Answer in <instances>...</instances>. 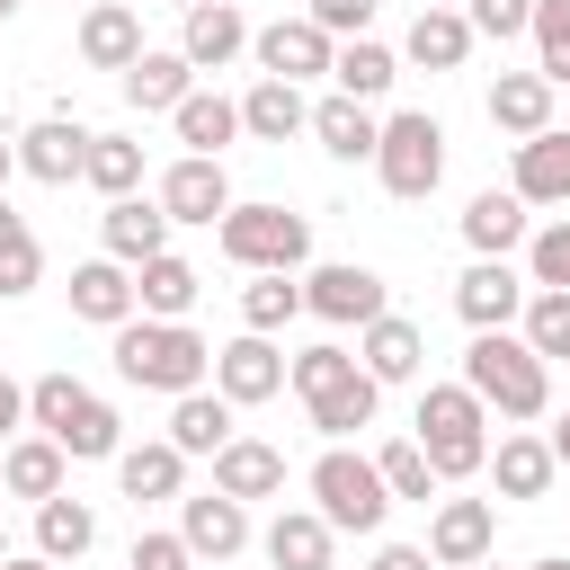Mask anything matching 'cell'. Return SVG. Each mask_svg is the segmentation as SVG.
Listing matches in <instances>:
<instances>
[{
    "label": "cell",
    "mask_w": 570,
    "mask_h": 570,
    "mask_svg": "<svg viewBox=\"0 0 570 570\" xmlns=\"http://www.w3.org/2000/svg\"><path fill=\"white\" fill-rule=\"evenodd\" d=\"M285 383L303 392V410H312V428L330 436V445H347L356 428H374V410H383V383L347 356V347H303V356H285Z\"/></svg>",
    "instance_id": "obj_1"
},
{
    "label": "cell",
    "mask_w": 570,
    "mask_h": 570,
    "mask_svg": "<svg viewBox=\"0 0 570 570\" xmlns=\"http://www.w3.org/2000/svg\"><path fill=\"white\" fill-rule=\"evenodd\" d=\"M463 392L499 419H543L552 410V365L517 338V330H472L463 347Z\"/></svg>",
    "instance_id": "obj_2"
},
{
    "label": "cell",
    "mask_w": 570,
    "mask_h": 570,
    "mask_svg": "<svg viewBox=\"0 0 570 570\" xmlns=\"http://www.w3.org/2000/svg\"><path fill=\"white\" fill-rule=\"evenodd\" d=\"M27 419H36V436H53L71 463H116V454H125V419H116L80 374H36V383H27Z\"/></svg>",
    "instance_id": "obj_3"
},
{
    "label": "cell",
    "mask_w": 570,
    "mask_h": 570,
    "mask_svg": "<svg viewBox=\"0 0 570 570\" xmlns=\"http://www.w3.org/2000/svg\"><path fill=\"white\" fill-rule=\"evenodd\" d=\"M116 374L134 383V392H205V374H214V347L187 330V321H125L116 330Z\"/></svg>",
    "instance_id": "obj_4"
},
{
    "label": "cell",
    "mask_w": 570,
    "mask_h": 570,
    "mask_svg": "<svg viewBox=\"0 0 570 570\" xmlns=\"http://www.w3.org/2000/svg\"><path fill=\"white\" fill-rule=\"evenodd\" d=\"M410 445L428 454L436 481H472V472L490 463V410H481L463 383H428V392H419V428H410Z\"/></svg>",
    "instance_id": "obj_5"
},
{
    "label": "cell",
    "mask_w": 570,
    "mask_h": 570,
    "mask_svg": "<svg viewBox=\"0 0 570 570\" xmlns=\"http://www.w3.org/2000/svg\"><path fill=\"white\" fill-rule=\"evenodd\" d=\"M214 240H223V258L249 267V276H294V267L312 258V223H303V214H285V205H240V196H232V214L214 223Z\"/></svg>",
    "instance_id": "obj_6"
},
{
    "label": "cell",
    "mask_w": 570,
    "mask_h": 570,
    "mask_svg": "<svg viewBox=\"0 0 570 570\" xmlns=\"http://www.w3.org/2000/svg\"><path fill=\"white\" fill-rule=\"evenodd\" d=\"M374 178H383V196L428 205V196H436V178H445V125H436L428 107L383 116V134H374Z\"/></svg>",
    "instance_id": "obj_7"
},
{
    "label": "cell",
    "mask_w": 570,
    "mask_h": 570,
    "mask_svg": "<svg viewBox=\"0 0 570 570\" xmlns=\"http://www.w3.org/2000/svg\"><path fill=\"white\" fill-rule=\"evenodd\" d=\"M312 517H321L330 534H374V525L392 517V490H383L374 454H347V445H330V454L312 463Z\"/></svg>",
    "instance_id": "obj_8"
},
{
    "label": "cell",
    "mask_w": 570,
    "mask_h": 570,
    "mask_svg": "<svg viewBox=\"0 0 570 570\" xmlns=\"http://www.w3.org/2000/svg\"><path fill=\"white\" fill-rule=\"evenodd\" d=\"M303 312H321L330 330H365V321H383L392 312V294H383V276L374 267H356V258H330V267H312L303 276Z\"/></svg>",
    "instance_id": "obj_9"
},
{
    "label": "cell",
    "mask_w": 570,
    "mask_h": 570,
    "mask_svg": "<svg viewBox=\"0 0 570 570\" xmlns=\"http://www.w3.org/2000/svg\"><path fill=\"white\" fill-rule=\"evenodd\" d=\"M214 392H223L232 410L276 401V392H285V356H276V338H258V330L223 338V347H214Z\"/></svg>",
    "instance_id": "obj_10"
},
{
    "label": "cell",
    "mask_w": 570,
    "mask_h": 570,
    "mask_svg": "<svg viewBox=\"0 0 570 570\" xmlns=\"http://www.w3.org/2000/svg\"><path fill=\"white\" fill-rule=\"evenodd\" d=\"M490 543H499V499H436V517H428L436 570H472V561H490Z\"/></svg>",
    "instance_id": "obj_11"
},
{
    "label": "cell",
    "mask_w": 570,
    "mask_h": 570,
    "mask_svg": "<svg viewBox=\"0 0 570 570\" xmlns=\"http://www.w3.org/2000/svg\"><path fill=\"white\" fill-rule=\"evenodd\" d=\"M169 223H223L232 214V178H223V160H196V151H178L169 169H160V196H151Z\"/></svg>",
    "instance_id": "obj_12"
},
{
    "label": "cell",
    "mask_w": 570,
    "mask_h": 570,
    "mask_svg": "<svg viewBox=\"0 0 570 570\" xmlns=\"http://www.w3.org/2000/svg\"><path fill=\"white\" fill-rule=\"evenodd\" d=\"M249 53H258V80H294V89H303L312 71H330V53H338V45H330L312 18H276V27H258V36H249Z\"/></svg>",
    "instance_id": "obj_13"
},
{
    "label": "cell",
    "mask_w": 570,
    "mask_h": 570,
    "mask_svg": "<svg viewBox=\"0 0 570 570\" xmlns=\"http://www.w3.org/2000/svg\"><path fill=\"white\" fill-rule=\"evenodd\" d=\"M525 294H534V285H525L508 258H472V267L454 276V312H463L472 330H508V321L525 312Z\"/></svg>",
    "instance_id": "obj_14"
},
{
    "label": "cell",
    "mask_w": 570,
    "mask_h": 570,
    "mask_svg": "<svg viewBox=\"0 0 570 570\" xmlns=\"http://www.w3.org/2000/svg\"><path fill=\"white\" fill-rule=\"evenodd\" d=\"M178 543H187L196 561H232V552L249 543V508H240V499H223V490L178 499Z\"/></svg>",
    "instance_id": "obj_15"
},
{
    "label": "cell",
    "mask_w": 570,
    "mask_h": 570,
    "mask_svg": "<svg viewBox=\"0 0 570 570\" xmlns=\"http://www.w3.org/2000/svg\"><path fill=\"white\" fill-rule=\"evenodd\" d=\"M240 45H249V18H240V0H196V9H187V27H178V53H187V71H223Z\"/></svg>",
    "instance_id": "obj_16"
},
{
    "label": "cell",
    "mask_w": 570,
    "mask_h": 570,
    "mask_svg": "<svg viewBox=\"0 0 570 570\" xmlns=\"http://www.w3.org/2000/svg\"><path fill=\"white\" fill-rule=\"evenodd\" d=\"M98 240H107V258H116V267H142V258H160V249H169V214H160L151 196H116V205L98 214Z\"/></svg>",
    "instance_id": "obj_17"
},
{
    "label": "cell",
    "mask_w": 570,
    "mask_h": 570,
    "mask_svg": "<svg viewBox=\"0 0 570 570\" xmlns=\"http://www.w3.org/2000/svg\"><path fill=\"white\" fill-rule=\"evenodd\" d=\"M517 205H570V134L543 125L534 142H517V178H508Z\"/></svg>",
    "instance_id": "obj_18"
},
{
    "label": "cell",
    "mask_w": 570,
    "mask_h": 570,
    "mask_svg": "<svg viewBox=\"0 0 570 570\" xmlns=\"http://www.w3.org/2000/svg\"><path fill=\"white\" fill-rule=\"evenodd\" d=\"M80 151H89V134H80L71 116H45V125L18 134V169H27L36 187H71V178H80Z\"/></svg>",
    "instance_id": "obj_19"
},
{
    "label": "cell",
    "mask_w": 570,
    "mask_h": 570,
    "mask_svg": "<svg viewBox=\"0 0 570 570\" xmlns=\"http://www.w3.org/2000/svg\"><path fill=\"white\" fill-rule=\"evenodd\" d=\"M196 294H205V276H196L178 249H160V258L134 267V312H142V321H187Z\"/></svg>",
    "instance_id": "obj_20"
},
{
    "label": "cell",
    "mask_w": 570,
    "mask_h": 570,
    "mask_svg": "<svg viewBox=\"0 0 570 570\" xmlns=\"http://www.w3.org/2000/svg\"><path fill=\"white\" fill-rule=\"evenodd\" d=\"M356 365H365L374 383H410V374L428 365V338H419V321H401V312L365 321V330H356Z\"/></svg>",
    "instance_id": "obj_21"
},
{
    "label": "cell",
    "mask_w": 570,
    "mask_h": 570,
    "mask_svg": "<svg viewBox=\"0 0 570 570\" xmlns=\"http://www.w3.org/2000/svg\"><path fill=\"white\" fill-rule=\"evenodd\" d=\"M214 490L240 499V508H249V499H276V490H285V454H276L267 436H232V445L214 454Z\"/></svg>",
    "instance_id": "obj_22"
},
{
    "label": "cell",
    "mask_w": 570,
    "mask_h": 570,
    "mask_svg": "<svg viewBox=\"0 0 570 570\" xmlns=\"http://www.w3.org/2000/svg\"><path fill=\"white\" fill-rule=\"evenodd\" d=\"M481 472L499 481V499H543V490L561 481L552 445H543V436H525V428H508V436L490 445V463H481Z\"/></svg>",
    "instance_id": "obj_23"
},
{
    "label": "cell",
    "mask_w": 570,
    "mask_h": 570,
    "mask_svg": "<svg viewBox=\"0 0 570 570\" xmlns=\"http://www.w3.org/2000/svg\"><path fill=\"white\" fill-rule=\"evenodd\" d=\"M134 53H142V18H134L125 0H98V9L80 18V62L125 80V71H134Z\"/></svg>",
    "instance_id": "obj_24"
},
{
    "label": "cell",
    "mask_w": 570,
    "mask_h": 570,
    "mask_svg": "<svg viewBox=\"0 0 570 570\" xmlns=\"http://www.w3.org/2000/svg\"><path fill=\"white\" fill-rule=\"evenodd\" d=\"M71 312L98 321V330H125V321H134V267H116V258H80V267H71Z\"/></svg>",
    "instance_id": "obj_25"
},
{
    "label": "cell",
    "mask_w": 570,
    "mask_h": 570,
    "mask_svg": "<svg viewBox=\"0 0 570 570\" xmlns=\"http://www.w3.org/2000/svg\"><path fill=\"white\" fill-rule=\"evenodd\" d=\"M490 125L517 134V142H534V134L552 125V80H543V71H499V80H490Z\"/></svg>",
    "instance_id": "obj_26"
},
{
    "label": "cell",
    "mask_w": 570,
    "mask_h": 570,
    "mask_svg": "<svg viewBox=\"0 0 570 570\" xmlns=\"http://www.w3.org/2000/svg\"><path fill=\"white\" fill-rule=\"evenodd\" d=\"M178 481H187V454H178L169 436H151V445H125V454H116V490H125L134 508L178 499Z\"/></svg>",
    "instance_id": "obj_27"
},
{
    "label": "cell",
    "mask_w": 570,
    "mask_h": 570,
    "mask_svg": "<svg viewBox=\"0 0 570 570\" xmlns=\"http://www.w3.org/2000/svg\"><path fill=\"white\" fill-rule=\"evenodd\" d=\"M330 80H338V98L374 107V98L401 80V53H392V45H374V36H347V45L330 53Z\"/></svg>",
    "instance_id": "obj_28"
},
{
    "label": "cell",
    "mask_w": 570,
    "mask_h": 570,
    "mask_svg": "<svg viewBox=\"0 0 570 570\" xmlns=\"http://www.w3.org/2000/svg\"><path fill=\"white\" fill-rule=\"evenodd\" d=\"M187 89H196V71H187V53H178V45H169V53H160V45H142V53H134V71H125V98H134L142 116H169Z\"/></svg>",
    "instance_id": "obj_29"
},
{
    "label": "cell",
    "mask_w": 570,
    "mask_h": 570,
    "mask_svg": "<svg viewBox=\"0 0 570 570\" xmlns=\"http://www.w3.org/2000/svg\"><path fill=\"white\" fill-rule=\"evenodd\" d=\"M169 125H178V142H187L196 160H223V142L240 134V98H214V89H187V98L169 107Z\"/></svg>",
    "instance_id": "obj_30"
},
{
    "label": "cell",
    "mask_w": 570,
    "mask_h": 570,
    "mask_svg": "<svg viewBox=\"0 0 570 570\" xmlns=\"http://www.w3.org/2000/svg\"><path fill=\"white\" fill-rule=\"evenodd\" d=\"M240 428H232V401L223 392H178L169 401V445L178 454H223Z\"/></svg>",
    "instance_id": "obj_31"
},
{
    "label": "cell",
    "mask_w": 570,
    "mask_h": 570,
    "mask_svg": "<svg viewBox=\"0 0 570 570\" xmlns=\"http://www.w3.org/2000/svg\"><path fill=\"white\" fill-rule=\"evenodd\" d=\"M62 463H71V454H62L53 436H18V445L0 454V490L45 508V499H62Z\"/></svg>",
    "instance_id": "obj_32"
},
{
    "label": "cell",
    "mask_w": 570,
    "mask_h": 570,
    "mask_svg": "<svg viewBox=\"0 0 570 570\" xmlns=\"http://www.w3.org/2000/svg\"><path fill=\"white\" fill-rule=\"evenodd\" d=\"M419 71H463L472 62V18L463 9H419V27H410V45H401Z\"/></svg>",
    "instance_id": "obj_33"
},
{
    "label": "cell",
    "mask_w": 570,
    "mask_h": 570,
    "mask_svg": "<svg viewBox=\"0 0 570 570\" xmlns=\"http://www.w3.org/2000/svg\"><path fill=\"white\" fill-rule=\"evenodd\" d=\"M303 134H321V151H330V160H374L383 116H374V107H356V98H321Z\"/></svg>",
    "instance_id": "obj_34"
},
{
    "label": "cell",
    "mask_w": 570,
    "mask_h": 570,
    "mask_svg": "<svg viewBox=\"0 0 570 570\" xmlns=\"http://www.w3.org/2000/svg\"><path fill=\"white\" fill-rule=\"evenodd\" d=\"M463 240H472L481 258H508V249H525V205H517L508 187H481V196L463 205Z\"/></svg>",
    "instance_id": "obj_35"
},
{
    "label": "cell",
    "mask_w": 570,
    "mask_h": 570,
    "mask_svg": "<svg viewBox=\"0 0 570 570\" xmlns=\"http://www.w3.org/2000/svg\"><path fill=\"white\" fill-rule=\"evenodd\" d=\"M258 543H267L276 570H330V543H338V534H330L312 508H276V525H267Z\"/></svg>",
    "instance_id": "obj_36"
},
{
    "label": "cell",
    "mask_w": 570,
    "mask_h": 570,
    "mask_svg": "<svg viewBox=\"0 0 570 570\" xmlns=\"http://www.w3.org/2000/svg\"><path fill=\"white\" fill-rule=\"evenodd\" d=\"M303 125H312V107H303L294 80H249V98H240V134L285 142V134H303Z\"/></svg>",
    "instance_id": "obj_37"
},
{
    "label": "cell",
    "mask_w": 570,
    "mask_h": 570,
    "mask_svg": "<svg viewBox=\"0 0 570 570\" xmlns=\"http://www.w3.org/2000/svg\"><path fill=\"white\" fill-rule=\"evenodd\" d=\"M89 543H98V508H89V499H45V508H36V552H45L53 570L80 561Z\"/></svg>",
    "instance_id": "obj_38"
},
{
    "label": "cell",
    "mask_w": 570,
    "mask_h": 570,
    "mask_svg": "<svg viewBox=\"0 0 570 570\" xmlns=\"http://www.w3.org/2000/svg\"><path fill=\"white\" fill-rule=\"evenodd\" d=\"M80 178H89L107 205H116V196H134V187H142V142H134V134H89Z\"/></svg>",
    "instance_id": "obj_39"
},
{
    "label": "cell",
    "mask_w": 570,
    "mask_h": 570,
    "mask_svg": "<svg viewBox=\"0 0 570 570\" xmlns=\"http://www.w3.org/2000/svg\"><path fill=\"white\" fill-rule=\"evenodd\" d=\"M36 285H45V249H36L27 214H9V196H0V303H18Z\"/></svg>",
    "instance_id": "obj_40"
},
{
    "label": "cell",
    "mask_w": 570,
    "mask_h": 570,
    "mask_svg": "<svg viewBox=\"0 0 570 570\" xmlns=\"http://www.w3.org/2000/svg\"><path fill=\"white\" fill-rule=\"evenodd\" d=\"M517 321H525L517 338H525L543 365H561V356H570V294H525V312H517Z\"/></svg>",
    "instance_id": "obj_41"
},
{
    "label": "cell",
    "mask_w": 570,
    "mask_h": 570,
    "mask_svg": "<svg viewBox=\"0 0 570 570\" xmlns=\"http://www.w3.org/2000/svg\"><path fill=\"white\" fill-rule=\"evenodd\" d=\"M525 36H534V71L552 80V89H570V0H534V18H525Z\"/></svg>",
    "instance_id": "obj_42"
},
{
    "label": "cell",
    "mask_w": 570,
    "mask_h": 570,
    "mask_svg": "<svg viewBox=\"0 0 570 570\" xmlns=\"http://www.w3.org/2000/svg\"><path fill=\"white\" fill-rule=\"evenodd\" d=\"M294 312H303V285H294V276H258V285H240V321H249L258 338H276Z\"/></svg>",
    "instance_id": "obj_43"
},
{
    "label": "cell",
    "mask_w": 570,
    "mask_h": 570,
    "mask_svg": "<svg viewBox=\"0 0 570 570\" xmlns=\"http://www.w3.org/2000/svg\"><path fill=\"white\" fill-rule=\"evenodd\" d=\"M374 472H383V490H392V499H419V508L436 499V472H428V454H419L410 436H392V445H374Z\"/></svg>",
    "instance_id": "obj_44"
},
{
    "label": "cell",
    "mask_w": 570,
    "mask_h": 570,
    "mask_svg": "<svg viewBox=\"0 0 570 570\" xmlns=\"http://www.w3.org/2000/svg\"><path fill=\"white\" fill-rule=\"evenodd\" d=\"M525 276H534V294H570V214L525 232Z\"/></svg>",
    "instance_id": "obj_45"
},
{
    "label": "cell",
    "mask_w": 570,
    "mask_h": 570,
    "mask_svg": "<svg viewBox=\"0 0 570 570\" xmlns=\"http://www.w3.org/2000/svg\"><path fill=\"white\" fill-rule=\"evenodd\" d=\"M463 18H472V36H499V45H508V36H525V18H534V0H472Z\"/></svg>",
    "instance_id": "obj_46"
},
{
    "label": "cell",
    "mask_w": 570,
    "mask_h": 570,
    "mask_svg": "<svg viewBox=\"0 0 570 570\" xmlns=\"http://www.w3.org/2000/svg\"><path fill=\"white\" fill-rule=\"evenodd\" d=\"M303 18H312L330 45H338V36H365V27H374V0H312Z\"/></svg>",
    "instance_id": "obj_47"
},
{
    "label": "cell",
    "mask_w": 570,
    "mask_h": 570,
    "mask_svg": "<svg viewBox=\"0 0 570 570\" xmlns=\"http://www.w3.org/2000/svg\"><path fill=\"white\" fill-rule=\"evenodd\" d=\"M134 570H196V552L178 534H134Z\"/></svg>",
    "instance_id": "obj_48"
},
{
    "label": "cell",
    "mask_w": 570,
    "mask_h": 570,
    "mask_svg": "<svg viewBox=\"0 0 570 570\" xmlns=\"http://www.w3.org/2000/svg\"><path fill=\"white\" fill-rule=\"evenodd\" d=\"M374 570H436V561H428V543H383Z\"/></svg>",
    "instance_id": "obj_49"
},
{
    "label": "cell",
    "mask_w": 570,
    "mask_h": 570,
    "mask_svg": "<svg viewBox=\"0 0 570 570\" xmlns=\"http://www.w3.org/2000/svg\"><path fill=\"white\" fill-rule=\"evenodd\" d=\"M18 419H27V392H18V383H9V374H0V436H9V428H18Z\"/></svg>",
    "instance_id": "obj_50"
},
{
    "label": "cell",
    "mask_w": 570,
    "mask_h": 570,
    "mask_svg": "<svg viewBox=\"0 0 570 570\" xmlns=\"http://www.w3.org/2000/svg\"><path fill=\"white\" fill-rule=\"evenodd\" d=\"M543 445H552V463H561V472H570V410H561V419H552V436H543Z\"/></svg>",
    "instance_id": "obj_51"
},
{
    "label": "cell",
    "mask_w": 570,
    "mask_h": 570,
    "mask_svg": "<svg viewBox=\"0 0 570 570\" xmlns=\"http://www.w3.org/2000/svg\"><path fill=\"white\" fill-rule=\"evenodd\" d=\"M0 570H53V561H45V552H9Z\"/></svg>",
    "instance_id": "obj_52"
},
{
    "label": "cell",
    "mask_w": 570,
    "mask_h": 570,
    "mask_svg": "<svg viewBox=\"0 0 570 570\" xmlns=\"http://www.w3.org/2000/svg\"><path fill=\"white\" fill-rule=\"evenodd\" d=\"M9 169H18V142H0V187H9Z\"/></svg>",
    "instance_id": "obj_53"
},
{
    "label": "cell",
    "mask_w": 570,
    "mask_h": 570,
    "mask_svg": "<svg viewBox=\"0 0 570 570\" xmlns=\"http://www.w3.org/2000/svg\"><path fill=\"white\" fill-rule=\"evenodd\" d=\"M196 570H232V561H196Z\"/></svg>",
    "instance_id": "obj_54"
},
{
    "label": "cell",
    "mask_w": 570,
    "mask_h": 570,
    "mask_svg": "<svg viewBox=\"0 0 570 570\" xmlns=\"http://www.w3.org/2000/svg\"><path fill=\"white\" fill-rule=\"evenodd\" d=\"M0 561H9V525H0Z\"/></svg>",
    "instance_id": "obj_55"
},
{
    "label": "cell",
    "mask_w": 570,
    "mask_h": 570,
    "mask_svg": "<svg viewBox=\"0 0 570 570\" xmlns=\"http://www.w3.org/2000/svg\"><path fill=\"white\" fill-rule=\"evenodd\" d=\"M0 18H18V0H0Z\"/></svg>",
    "instance_id": "obj_56"
},
{
    "label": "cell",
    "mask_w": 570,
    "mask_h": 570,
    "mask_svg": "<svg viewBox=\"0 0 570 570\" xmlns=\"http://www.w3.org/2000/svg\"><path fill=\"white\" fill-rule=\"evenodd\" d=\"M534 570H570V561H534Z\"/></svg>",
    "instance_id": "obj_57"
},
{
    "label": "cell",
    "mask_w": 570,
    "mask_h": 570,
    "mask_svg": "<svg viewBox=\"0 0 570 570\" xmlns=\"http://www.w3.org/2000/svg\"><path fill=\"white\" fill-rule=\"evenodd\" d=\"M169 9H196V0H169Z\"/></svg>",
    "instance_id": "obj_58"
},
{
    "label": "cell",
    "mask_w": 570,
    "mask_h": 570,
    "mask_svg": "<svg viewBox=\"0 0 570 570\" xmlns=\"http://www.w3.org/2000/svg\"><path fill=\"white\" fill-rule=\"evenodd\" d=\"M472 570H499V561H472Z\"/></svg>",
    "instance_id": "obj_59"
},
{
    "label": "cell",
    "mask_w": 570,
    "mask_h": 570,
    "mask_svg": "<svg viewBox=\"0 0 570 570\" xmlns=\"http://www.w3.org/2000/svg\"><path fill=\"white\" fill-rule=\"evenodd\" d=\"M428 9H454V0H428Z\"/></svg>",
    "instance_id": "obj_60"
}]
</instances>
